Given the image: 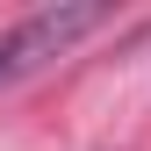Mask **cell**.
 <instances>
[{"label":"cell","instance_id":"obj_1","mask_svg":"<svg viewBox=\"0 0 151 151\" xmlns=\"http://www.w3.org/2000/svg\"><path fill=\"white\" fill-rule=\"evenodd\" d=\"M101 22H108V7H101V0H65V7L29 14L22 29H7V36H0V79H29L36 65L65 58V50L79 43L86 29H101Z\"/></svg>","mask_w":151,"mask_h":151}]
</instances>
